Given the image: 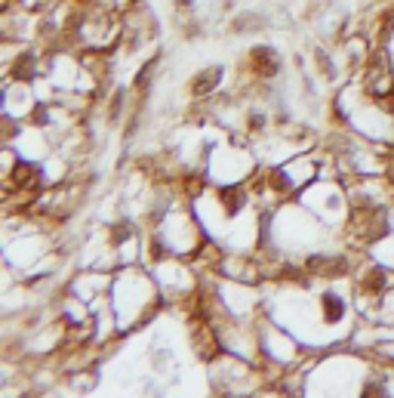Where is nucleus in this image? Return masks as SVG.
<instances>
[{"mask_svg": "<svg viewBox=\"0 0 394 398\" xmlns=\"http://www.w3.org/2000/svg\"><path fill=\"white\" fill-rule=\"evenodd\" d=\"M351 223H354V229L361 232V238H367V241H376L379 234L388 232L382 210H361V213H354V216H351Z\"/></svg>", "mask_w": 394, "mask_h": 398, "instance_id": "f257e3e1", "label": "nucleus"}, {"mask_svg": "<svg viewBox=\"0 0 394 398\" xmlns=\"http://www.w3.org/2000/svg\"><path fill=\"white\" fill-rule=\"evenodd\" d=\"M249 65L259 71L262 77H268V74H277V68H281V59H277L274 49H268V47H256L253 53H249Z\"/></svg>", "mask_w": 394, "mask_h": 398, "instance_id": "f03ea898", "label": "nucleus"}, {"mask_svg": "<svg viewBox=\"0 0 394 398\" xmlns=\"http://www.w3.org/2000/svg\"><path fill=\"white\" fill-rule=\"evenodd\" d=\"M219 201H222V207H225V213H240L243 207H247V195L238 189V186H225V189H219Z\"/></svg>", "mask_w": 394, "mask_h": 398, "instance_id": "7ed1b4c3", "label": "nucleus"}, {"mask_svg": "<svg viewBox=\"0 0 394 398\" xmlns=\"http://www.w3.org/2000/svg\"><path fill=\"white\" fill-rule=\"evenodd\" d=\"M308 269H318V275L336 278V275L345 272V260L342 257H314L311 262H308Z\"/></svg>", "mask_w": 394, "mask_h": 398, "instance_id": "20e7f679", "label": "nucleus"}, {"mask_svg": "<svg viewBox=\"0 0 394 398\" xmlns=\"http://www.w3.org/2000/svg\"><path fill=\"white\" fill-rule=\"evenodd\" d=\"M222 81V68H206V71H200V74L191 81V93L195 96H204V93H210L213 87Z\"/></svg>", "mask_w": 394, "mask_h": 398, "instance_id": "39448f33", "label": "nucleus"}, {"mask_svg": "<svg viewBox=\"0 0 394 398\" xmlns=\"http://www.w3.org/2000/svg\"><path fill=\"white\" fill-rule=\"evenodd\" d=\"M320 309H324V321L327 324L342 321V315H345V303H342L336 294H324V296H320Z\"/></svg>", "mask_w": 394, "mask_h": 398, "instance_id": "423d86ee", "label": "nucleus"}, {"mask_svg": "<svg viewBox=\"0 0 394 398\" xmlns=\"http://www.w3.org/2000/svg\"><path fill=\"white\" fill-rule=\"evenodd\" d=\"M13 180H16L19 186H34V182H38V167L34 164H19Z\"/></svg>", "mask_w": 394, "mask_h": 398, "instance_id": "0eeeda50", "label": "nucleus"}, {"mask_svg": "<svg viewBox=\"0 0 394 398\" xmlns=\"http://www.w3.org/2000/svg\"><path fill=\"white\" fill-rule=\"evenodd\" d=\"M31 71H34L31 56H19L16 68H13V77H19V81H25V77H31Z\"/></svg>", "mask_w": 394, "mask_h": 398, "instance_id": "6e6552de", "label": "nucleus"}, {"mask_svg": "<svg viewBox=\"0 0 394 398\" xmlns=\"http://www.w3.org/2000/svg\"><path fill=\"white\" fill-rule=\"evenodd\" d=\"M363 284H367L370 290H382V287H385V272H382V269H372Z\"/></svg>", "mask_w": 394, "mask_h": 398, "instance_id": "1a4fd4ad", "label": "nucleus"}, {"mask_svg": "<svg viewBox=\"0 0 394 398\" xmlns=\"http://www.w3.org/2000/svg\"><path fill=\"white\" fill-rule=\"evenodd\" d=\"M388 176H391V182H394V154H391V161H388Z\"/></svg>", "mask_w": 394, "mask_h": 398, "instance_id": "9d476101", "label": "nucleus"}]
</instances>
